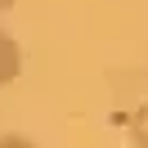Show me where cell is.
Wrapping results in <instances>:
<instances>
[{
    "mask_svg": "<svg viewBox=\"0 0 148 148\" xmlns=\"http://www.w3.org/2000/svg\"><path fill=\"white\" fill-rule=\"evenodd\" d=\"M126 135H130V144H135V148H148V103H139V108L130 112Z\"/></svg>",
    "mask_w": 148,
    "mask_h": 148,
    "instance_id": "obj_2",
    "label": "cell"
},
{
    "mask_svg": "<svg viewBox=\"0 0 148 148\" xmlns=\"http://www.w3.org/2000/svg\"><path fill=\"white\" fill-rule=\"evenodd\" d=\"M14 5H18V0H0V14H5V9H14Z\"/></svg>",
    "mask_w": 148,
    "mask_h": 148,
    "instance_id": "obj_4",
    "label": "cell"
},
{
    "mask_svg": "<svg viewBox=\"0 0 148 148\" xmlns=\"http://www.w3.org/2000/svg\"><path fill=\"white\" fill-rule=\"evenodd\" d=\"M0 148H40V144L27 135H0Z\"/></svg>",
    "mask_w": 148,
    "mask_h": 148,
    "instance_id": "obj_3",
    "label": "cell"
},
{
    "mask_svg": "<svg viewBox=\"0 0 148 148\" xmlns=\"http://www.w3.org/2000/svg\"><path fill=\"white\" fill-rule=\"evenodd\" d=\"M18 76H23V45H18L5 27H0V90H5V85H14Z\"/></svg>",
    "mask_w": 148,
    "mask_h": 148,
    "instance_id": "obj_1",
    "label": "cell"
}]
</instances>
